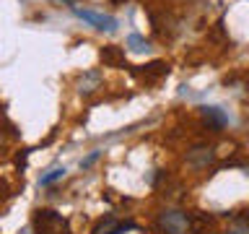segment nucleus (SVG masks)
<instances>
[{
    "instance_id": "obj_1",
    "label": "nucleus",
    "mask_w": 249,
    "mask_h": 234,
    "mask_svg": "<svg viewBox=\"0 0 249 234\" xmlns=\"http://www.w3.org/2000/svg\"><path fill=\"white\" fill-rule=\"evenodd\" d=\"M34 232L36 234H73L68 218L52 208H39L34 214Z\"/></svg>"
},
{
    "instance_id": "obj_2",
    "label": "nucleus",
    "mask_w": 249,
    "mask_h": 234,
    "mask_svg": "<svg viewBox=\"0 0 249 234\" xmlns=\"http://www.w3.org/2000/svg\"><path fill=\"white\" fill-rule=\"evenodd\" d=\"M192 226V218L184 214V211H163V214H159V232L161 234H187Z\"/></svg>"
},
{
    "instance_id": "obj_3",
    "label": "nucleus",
    "mask_w": 249,
    "mask_h": 234,
    "mask_svg": "<svg viewBox=\"0 0 249 234\" xmlns=\"http://www.w3.org/2000/svg\"><path fill=\"white\" fill-rule=\"evenodd\" d=\"M70 8H73V13L78 16V19H83L86 23H91V26L99 29V31H114L117 29V19H114V16L96 13V11H83V8H75V5H70Z\"/></svg>"
},
{
    "instance_id": "obj_4",
    "label": "nucleus",
    "mask_w": 249,
    "mask_h": 234,
    "mask_svg": "<svg viewBox=\"0 0 249 234\" xmlns=\"http://www.w3.org/2000/svg\"><path fill=\"white\" fill-rule=\"evenodd\" d=\"M132 73L140 76L145 83H159L161 78H166V76H169V62H163V60H153V62H148V65L135 68Z\"/></svg>"
},
{
    "instance_id": "obj_5",
    "label": "nucleus",
    "mask_w": 249,
    "mask_h": 234,
    "mask_svg": "<svg viewBox=\"0 0 249 234\" xmlns=\"http://www.w3.org/2000/svg\"><path fill=\"white\" fill-rule=\"evenodd\" d=\"M99 58L107 68H127V58H124V50L117 44H107L99 50Z\"/></svg>"
},
{
    "instance_id": "obj_6",
    "label": "nucleus",
    "mask_w": 249,
    "mask_h": 234,
    "mask_svg": "<svg viewBox=\"0 0 249 234\" xmlns=\"http://www.w3.org/2000/svg\"><path fill=\"white\" fill-rule=\"evenodd\" d=\"M202 120H205L208 130L218 133V130H223V128H226V122H229V117H226V115H223L218 107H202Z\"/></svg>"
},
{
    "instance_id": "obj_7",
    "label": "nucleus",
    "mask_w": 249,
    "mask_h": 234,
    "mask_svg": "<svg viewBox=\"0 0 249 234\" xmlns=\"http://www.w3.org/2000/svg\"><path fill=\"white\" fill-rule=\"evenodd\" d=\"M187 159H190L192 167H208V164L215 159V151L208 148V146H197V148H192V151L187 154Z\"/></svg>"
},
{
    "instance_id": "obj_8",
    "label": "nucleus",
    "mask_w": 249,
    "mask_h": 234,
    "mask_svg": "<svg viewBox=\"0 0 249 234\" xmlns=\"http://www.w3.org/2000/svg\"><path fill=\"white\" fill-rule=\"evenodd\" d=\"M99 83H101V73H99V70L86 73V76L81 78V94H91L93 89H99Z\"/></svg>"
},
{
    "instance_id": "obj_9",
    "label": "nucleus",
    "mask_w": 249,
    "mask_h": 234,
    "mask_svg": "<svg viewBox=\"0 0 249 234\" xmlns=\"http://www.w3.org/2000/svg\"><path fill=\"white\" fill-rule=\"evenodd\" d=\"M62 177H65V169H62V167H54V169L47 172V175H42L39 185H52V182H57V179H62Z\"/></svg>"
},
{
    "instance_id": "obj_10",
    "label": "nucleus",
    "mask_w": 249,
    "mask_h": 234,
    "mask_svg": "<svg viewBox=\"0 0 249 234\" xmlns=\"http://www.w3.org/2000/svg\"><path fill=\"white\" fill-rule=\"evenodd\" d=\"M127 47H130L132 52H143V50H148V42L140 34H130L127 37Z\"/></svg>"
},
{
    "instance_id": "obj_11",
    "label": "nucleus",
    "mask_w": 249,
    "mask_h": 234,
    "mask_svg": "<svg viewBox=\"0 0 249 234\" xmlns=\"http://www.w3.org/2000/svg\"><path fill=\"white\" fill-rule=\"evenodd\" d=\"M96 156H99V151H93V154L89 156V159H86V161H83V167H91V164H93V161H96Z\"/></svg>"
},
{
    "instance_id": "obj_12",
    "label": "nucleus",
    "mask_w": 249,
    "mask_h": 234,
    "mask_svg": "<svg viewBox=\"0 0 249 234\" xmlns=\"http://www.w3.org/2000/svg\"><path fill=\"white\" fill-rule=\"evenodd\" d=\"M229 234H249V229L247 226H236V229H231Z\"/></svg>"
},
{
    "instance_id": "obj_13",
    "label": "nucleus",
    "mask_w": 249,
    "mask_h": 234,
    "mask_svg": "<svg viewBox=\"0 0 249 234\" xmlns=\"http://www.w3.org/2000/svg\"><path fill=\"white\" fill-rule=\"evenodd\" d=\"M112 3H124V0H112Z\"/></svg>"
},
{
    "instance_id": "obj_14",
    "label": "nucleus",
    "mask_w": 249,
    "mask_h": 234,
    "mask_svg": "<svg viewBox=\"0 0 249 234\" xmlns=\"http://www.w3.org/2000/svg\"><path fill=\"white\" fill-rule=\"evenodd\" d=\"M0 112H3V104H0Z\"/></svg>"
}]
</instances>
